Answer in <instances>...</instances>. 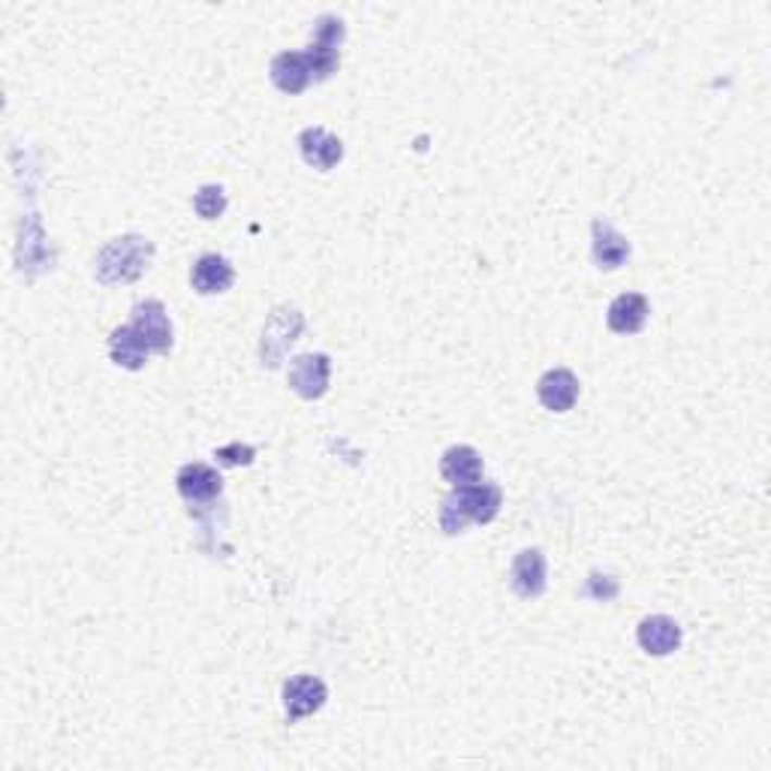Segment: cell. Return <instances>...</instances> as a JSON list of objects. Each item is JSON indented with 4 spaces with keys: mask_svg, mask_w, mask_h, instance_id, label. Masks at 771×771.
<instances>
[{
    "mask_svg": "<svg viewBox=\"0 0 771 771\" xmlns=\"http://www.w3.org/2000/svg\"><path fill=\"white\" fill-rule=\"evenodd\" d=\"M503 507V495L495 483H473L452 488L440 507V527L444 534H461L468 524L495 522L497 512Z\"/></svg>",
    "mask_w": 771,
    "mask_h": 771,
    "instance_id": "obj_1",
    "label": "cell"
},
{
    "mask_svg": "<svg viewBox=\"0 0 771 771\" xmlns=\"http://www.w3.org/2000/svg\"><path fill=\"white\" fill-rule=\"evenodd\" d=\"M154 257V245L142 236H121L112 238L100 257L94 275L100 284H130L136 277L145 275L148 262Z\"/></svg>",
    "mask_w": 771,
    "mask_h": 771,
    "instance_id": "obj_2",
    "label": "cell"
},
{
    "mask_svg": "<svg viewBox=\"0 0 771 771\" xmlns=\"http://www.w3.org/2000/svg\"><path fill=\"white\" fill-rule=\"evenodd\" d=\"M301 328H304V316L289 304H277L275 311L265 320L260 340V359L265 368H277L284 362L287 350L299 340Z\"/></svg>",
    "mask_w": 771,
    "mask_h": 771,
    "instance_id": "obj_3",
    "label": "cell"
},
{
    "mask_svg": "<svg viewBox=\"0 0 771 771\" xmlns=\"http://www.w3.org/2000/svg\"><path fill=\"white\" fill-rule=\"evenodd\" d=\"M328 374H332V362L326 353L296 356L289 362V389L304 401H316L328 393Z\"/></svg>",
    "mask_w": 771,
    "mask_h": 771,
    "instance_id": "obj_4",
    "label": "cell"
},
{
    "mask_svg": "<svg viewBox=\"0 0 771 771\" xmlns=\"http://www.w3.org/2000/svg\"><path fill=\"white\" fill-rule=\"evenodd\" d=\"M130 326L142 335V340L148 344L151 353H170L172 350V323L166 308H163V301H139V304L133 308Z\"/></svg>",
    "mask_w": 771,
    "mask_h": 771,
    "instance_id": "obj_5",
    "label": "cell"
},
{
    "mask_svg": "<svg viewBox=\"0 0 771 771\" xmlns=\"http://www.w3.org/2000/svg\"><path fill=\"white\" fill-rule=\"evenodd\" d=\"M328 691L316 675H296L284 684V711L289 720H301L326 706Z\"/></svg>",
    "mask_w": 771,
    "mask_h": 771,
    "instance_id": "obj_6",
    "label": "cell"
},
{
    "mask_svg": "<svg viewBox=\"0 0 771 771\" xmlns=\"http://www.w3.org/2000/svg\"><path fill=\"white\" fill-rule=\"evenodd\" d=\"M579 377L573 371L567 368H555V371H546L539 383H536V398L539 405L551 410V413H567L573 410V405L579 401Z\"/></svg>",
    "mask_w": 771,
    "mask_h": 771,
    "instance_id": "obj_7",
    "label": "cell"
},
{
    "mask_svg": "<svg viewBox=\"0 0 771 771\" xmlns=\"http://www.w3.org/2000/svg\"><path fill=\"white\" fill-rule=\"evenodd\" d=\"M510 585L522 600H536L546 590V555L539 549L519 551L512 561Z\"/></svg>",
    "mask_w": 771,
    "mask_h": 771,
    "instance_id": "obj_8",
    "label": "cell"
},
{
    "mask_svg": "<svg viewBox=\"0 0 771 771\" xmlns=\"http://www.w3.org/2000/svg\"><path fill=\"white\" fill-rule=\"evenodd\" d=\"M299 148L301 158L308 166H314L320 172H328L338 166L344 160V145H340L338 136H332L323 127H304L299 133Z\"/></svg>",
    "mask_w": 771,
    "mask_h": 771,
    "instance_id": "obj_9",
    "label": "cell"
},
{
    "mask_svg": "<svg viewBox=\"0 0 771 771\" xmlns=\"http://www.w3.org/2000/svg\"><path fill=\"white\" fill-rule=\"evenodd\" d=\"M642 651L651 657H667V654L681 648V627L679 621H672L667 614H648L636 630Z\"/></svg>",
    "mask_w": 771,
    "mask_h": 771,
    "instance_id": "obj_10",
    "label": "cell"
},
{
    "mask_svg": "<svg viewBox=\"0 0 771 771\" xmlns=\"http://www.w3.org/2000/svg\"><path fill=\"white\" fill-rule=\"evenodd\" d=\"M175 483H178L184 500H190V503H209L214 497H221L223 492L221 473L209 468V464H199V461L197 464H184L178 476H175Z\"/></svg>",
    "mask_w": 771,
    "mask_h": 771,
    "instance_id": "obj_11",
    "label": "cell"
},
{
    "mask_svg": "<svg viewBox=\"0 0 771 771\" xmlns=\"http://www.w3.org/2000/svg\"><path fill=\"white\" fill-rule=\"evenodd\" d=\"M590 236H594V262H597V269L614 272V269H621L630 260V241L614 229L612 223L597 217V221L590 223Z\"/></svg>",
    "mask_w": 771,
    "mask_h": 771,
    "instance_id": "obj_12",
    "label": "cell"
},
{
    "mask_svg": "<svg viewBox=\"0 0 771 771\" xmlns=\"http://www.w3.org/2000/svg\"><path fill=\"white\" fill-rule=\"evenodd\" d=\"M648 314H651V304H648L645 296H639V293H621L609 304L606 323H609L614 335H636L648 323Z\"/></svg>",
    "mask_w": 771,
    "mask_h": 771,
    "instance_id": "obj_13",
    "label": "cell"
},
{
    "mask_svg": "<svg viewBox=\"0 0 771 771\" xmlns=\"http://www.w3.org/2000/svg\"><path fill=\"white\" fill-rule=\"evenodd\" d=\"M440 473L452 488L473 485L483 480V456L473 446H449L440 458Z\"/></svg>",
    "mask_w": 771,
    "mask_h": 771,
    "instance_id": "obj_14",
    "label": "cell"
},
{
    "mask_svg": "<svg viewBox=\"0 0 771 771\" xmlns=\"http://www.w3.org/2000/svg\"><path fill=\"white\" fill-rule=\"evenodd\" d=\"M233 281H236L233 265H229V260L217 257V253L199 257L194 272H190V284H194L199 296H221V293L233 287Z\"/></svg>",
    "mask_w": 771,
    "mask_h": 771,
    "instance_id": "obj_15",
    "label": "cell"
},
{
    "mask_svg": "<svg viewBox=\"0 0 771 771\" xmlns=\"http://www.w3.org/2000/svg\"><path fill=\"white\" fill-rule=\"evenodd\" d=\"M269 76L275 82L277 91L301 94L311 85V66L304 61V52H281L269 66Z\"/></svg>",
    "mask_w": 771,
    "mask_h": 771,
    "instance_id": "obj_16",
    "label": "cell"
},
{
    "mask_svg": "<svg viewBox=\"0 0 771 771\" xmlns=\"http://www.w3.org/2000/svg\"><path fill=\"white\" fill-rule=\"evenodd\" d=\"M148 353H151L148 344H145L142 335H139L130 323L115 328L112 338H109V356H112V362L121 368H127V371H139V368H145Z\"/></svg>",
    "mask_w": 771,
    "mask_h": 771,
    "instance_id": "obj_17",
    "label": "cell"
},
{
    "mask_svg": "<svg viewBox=\"0 0 771 771\" xmlns=\"http://www.w3.org/2000/svg\"><path fill=\"white\" fill-rule=\"evenodd\" d=\"M344 37H347V27H344L338 15H320L314 22V30H311V46L338 52Z\"/></svg>",
    "mask_w": 771,
    "mask_h": 771,
    "instance_id": "obj_18",
    "label": "cell"
},
{
    "mask_svg": "<svg viewBox=\"0 0 771 771\" xmlns=\"http://www.w3.org/2000/svg\"><path fill=\"white\" fill-rule=\"evenodd\" d=\"M194 209L202 221H217L223 211H226V190L221 184H202L194 197Z\"/></svg>",
    "mask_w": 771,
    "mask_h": 771,
    "instance_id": "obj_19",
    "label": "cell"
},
{
    "mask_svg": "<svg viewBox=\"0 0 771 771\" xmlns=\"http://www.w3.org/2000/svg\"><path fill=\"white\" fill-rule=\"evenodd\" d=\"M304 61H308V66H311V82H326L328 76L340 66V52H328V49L308 46Z\"/></svg>",
    "mask_w": 771,
    "mask_h": 771,
    "instance_id": "obj_20",
    "label": "cell"
},
{
    "mask_svg": "<svg viewBox=\"0 0 771 771\" xmlns=\"http://www.w3.org/2000/svg\"><path fill=\"white\" fill-rule=\"evenodd\" d=\"M214 458H217V464H223V468H248V464H253V458H257V449L248 444H229L221 446V449L214 452Z\"/></svg>",
    "mask_w": 771,
    "mask_h": 771,
    "instance_id": "obj_21",
    "label": "cell"
},
{
    "mask_svg": "<svg viewBox=\"0 0 771 771\" xmlns=\"http://www.w3.org/2000/svg\"><path fill=\"white\" fill-rule=\"evenodd\" d=\"M585 597H594V600L602 602L614 600V597H618V582H614L612 575L590 573L588 585H585Z\"/></svg>",
    "mask_w": 771,
    "mask_h": 771,
    "instance_id": "obj_22",
    "label": "cell"
}]
</instances>
